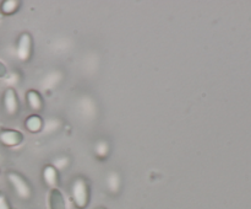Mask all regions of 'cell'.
I'll return each mask as SVG.
<instances>
[{
	"instance_id": "12",
	"label": "cell",
	"mask_w": 251,
	"mask_h": 209,
	"mask_svg": "<svg viewBox=\"0 0 251 209\" xmlns=\"http://www.w3.org/2000/svg\"><path fill=\"white\" fill-rule=\"evenodd\" d=\"M6 74H7L6 65H5V64L0 60V79L5 78V76H6Z\"/></svg>"
},
{
	"instance_id": "2",
	"label": "cell",
	"mask_w": 251,
	"mask_h": 209,
	"mask_svg": "<svg viewBox=\"0 0 251 209\" xmlns=\"http://www.w3.org/2000/svg\"><path fill=\"white\" fill-rule=\"evenodd\" d=\"M7 181L11 184L15 194L22 201H28L32 197V187L29 182L19 172H9Z\"/></svg>"
},
{
	"instance_id": "5",
	"label": "cell",
	"mask_w": 251,
	"mask_h": 209,
	"mask_svg": "<svg viewBox=\"0 0 251 209\" xmlns=\"http://www.w3.org/2000/svg\"><path fill=\"white\" fill-rule=\"evenodd\" d=\"M24 140V135L21 132L15 129H2L0 132V143L5 147H16L20 145Z\"/></svg>"
},
{
	"instance_id": "8",
	"label": "cell",
	"mask_w": 251,
	"mask_h": 209,
	"mask_svg": "<svg viewBox=\"0 0 251 209\" xmlns=\"http://www.w3.org/2000/svg\"><path fill=\"white\" fill-rule=\"evenodd\" d=\"M26 100L28 103L29 108L34 112H39L43 108V100H42L41 95L38 91L36 90H28L26 93Z\"/></svg>"
},
{
	"instance_id": "1",
	"label": "cell",
	"mask_w": 251,
	"mask_h": 209,
	"mask_svg": "<svg viewBox=\"0 0 251 209\" xmlns=\"http://www.w3.org/2000/svg\"><path fill=\"white\" fill-rule=\"evenodd\" d=\"M74 206L77 209H86L90 203V187L83 177H77L71 187Z\"/></svg>"
},
{
	"instance_id": "13",
	"label": "cell",
	"mask_w": 251,
	"mask_h": 209,
	"mask_svg": "<svg viewBox=\"0 0 251 209\" xmlns=\"http://www.w3.org/2000/svg\"><path fill=\"white\" fill-rule=\"evenodd\" d=\"M97 209H107V208H103V207H100V208H97Z\"/></svg>"
},
{
	"instance_id": "7",
	"label": "cell",
	"mask_w": 251,
	"mask_h": 209,
	"mask_svg": "<svg viewBox=\"0 0 251 209\" xmlns=\"http://www.w3.org/2000/svg\"><path fill=\"white\" fill-rule=\"evenodd\" d=\"M43 181L44 183L51 188H58L59 183V174L58 170L53 165H47L43 169Z\"/></svg>"
},
{
	"instance_id": "6",
	"label": "cell",
	"mask_w": 251,
	"mask_h": 209,
	"mask_svg": "<svg viewBox=\"0 0 251 209\" xmlns=\"http://www.w3.org/2000/svg\"><path fill=\"white\" fill-rule=\"evenodd\" d=\"M49 209H66V202L64 194L59 188H51L48 196Z\"/></svg>"
},
{
	"instance_id": "9",
	"label": "cell",
	"mask_w": 251,
	"mask_h": 209,
	"mask_svg": "<svg viewBox=\"0 0 251 209\" xmlns=\"http://www.w3.org/2000/svg\"><path fill=\"white\" fill-rule=\"evenodd\" d=\"M25 127L29 133H38L43 127V120L38 115H31L25 120Z\"/></svg>"
},
{
	"instance_id": "11",
	"label": "cell",
	"mask_w": 251,
	"mask_h": 209,
	"mask_svg": "<svg viewBox=\"0 0 251 209\" xmlns=\"http://www.w3.org/2000/svg\"><path fill=\"white\" fill-rule=\"evenodd\" d=\"M0 209H11L9 199L6 198L5 194H2V196L0 197Z\"/></svg>"
},
{
	"instance_id": "4",
	"label": "cell",
	"mask_w": 251,
	"mask_h": 209,
	"mask_svg": "<svg viewBox=\"0 0 251 209\" xmlns=\"http://www.w3.org/2000/svg\"><path fill=\"white\" fill-rule=\"evenodd\" d=\"M16 53L17 58L21 61H27L31 58L32 54V37L31 34L24 32L21 36L19 37V41H17V47H16Z\"/></svg>"
},
{
	"instance_id": "3",
	"label": "cell",
	"mask_w": 251,
	"mask_h": 209,
	"mask_svg": "<svg viewBox=\"0 0 251 209\" xmlns=\"http://www.w3.org/2000/svg\"><path fill=\"white\" fill-rule=\"evenodd\" d=\"M2 106H4L5 113L7 116H10V117H14V116H16L19 113L20 103L15 89L7 88L4 91V95H2Z\"/></svg>"
},
{
	"instance_id": "10",
	"label": "cell",
	"mask_w": 251,
	"mask_h": 209,
	"mask_svg": "<svg viewBox=\"0 0 251 209\" xmlns=\"http://www.w3.org/2000/svg\"><path fill=\"white\" fill-rule=\"evenodd\" d=\"M20 5H21V2L19 0H4L0 4V11L5 16H9V15L15 14L19 10Z\"/></svg>"
},
{
	"instance_id": "14",
	"label": "cell",
	"mask_w": 251,
	"mask_h": 209,
	"mask_svg": "<svg viewBox=\"0 0 251 209\" xmlns=\"http://www.w3.org/2000/svg\"><path fill=\"white\" fill-rule=\"evenodd\" d=\"M2 194H4V193H2V192H1V191H0V197H1V196H2Z\"/></svg>"
}]
</instances>
